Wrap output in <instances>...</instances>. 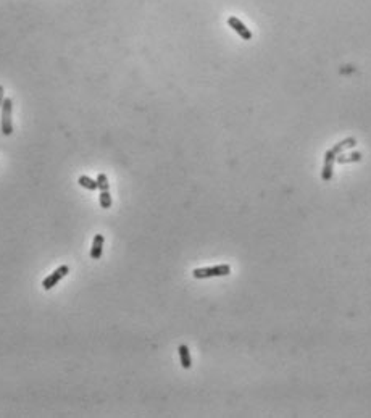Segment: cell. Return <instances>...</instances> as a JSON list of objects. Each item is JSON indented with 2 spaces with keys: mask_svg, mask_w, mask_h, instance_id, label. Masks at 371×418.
<instances>
[{
  "mask_svg": "<svg viewBox=\"0 0 371 418\" xmlns=\"http://www.w3.org/2000/svg\"><path fill=\"white\" fill-rule=\"evenodd\" d=\"M231 273L229 265H217L208 266V268H197L192 271V276L197 280H205V278H218V276H228Z\"/></svg>",
  "mask_w": 371,
  "mask_h": 418,
  "instance_id": "6da1fadb",
  "label": "cell"
},
{
  "mask_svg": "<svg viewBox=\"0 0 371 418\" xmlns=\"http://www.w3.org/2000/svg\"><path fill=\"white\" fill-rule=\"evenodd\" d=\"M12 108H13L12 99H5L3 104H2V134L3 136H10L13 132Z\"/></svg>",
  "mask_w": 371,
  "mask_h": 418,
  "instance_id": "7a4b0ae2",
  "label": "cell"
},
{
  "mask_svg": "<svg viewBox=\"0 0 371 418\" xmlns=\"http://www.w3.org/2000/svg\"><path fill=\"white\" fill-rule=\"evenodd\" d=\"M68 273H70V266H66V265L58 266V268L55 270L50 276H47L46 280L42 281V287L46 289V291H50V289L53 286H57V283L62 280V278H65L66 275H68Z\"/></svg>",
  "mask_w": 371,
  "mask_h": 418,
  "instance_id": "3957f363",
  "label": "cell"
},
{
  "mask_svg": "<svg viewBox=\"0 0 371 418\" xmlns=\"http://www.w3.org/2000/svg\"><path fill=\"white\" fill-rule=\"evenodd\" d=\"M334 163H336V154L333 150H326L324 154V163H323V171H321V178L324 183H329L334 173Z\"/></svg>",
  "mask_w": 371,
  "mask_h": 418,
  "instance_id": "277c9868",
  "label": "cell"
},
{
  "mask_svg": "<svg viewBox=\"0 0 371 418\" xmlns=\"http://www.w3.org/2000/svg\"><path fill=\"white\" fill-rule=\"evenodd\" d=\"M228 25H229V27H232V29H234L237 34H239V36L244 39V41H250V39H252L250 29H248V27L244 25L239 18H236V16H229V18H228Z\"/></svg>",
  "mask_w": 371,
  "mask_h": 418,
  "instance_id": "5b68a950",
  "label": "cell"
},
{
  "mask_svg": "<svg viewBox=\"0 0 371 418\" xmlns=\"http://www.w3.org/2000/svg\"><path fill=\"white\" fill-rule=\"evenodd\" d=\"M102 252H103V236L102 234H96V236H94L92 247H91V259L100 260Z\"/></svg>",
  "mask_w": 371,
  "mask_h": 418,
  "instance_id": "8992f818",
  "label": "cell"
},
{
  "mask_svg": "<svg viewBox=\"0 0 371 418\" xmlns=\"http://www.w3.org/2000/svg\"><path fill=\"white\" fill-rule=\"evenodd\" d=\"M178 354H179V360H181V365L182 368L189 370L192 366V359H191V352H189V347L184 344H181L178 347Z\"/></svg>",
  "mask_w": 371,
  "mask_h": 418,
  "instance_id": "52a82bcc",
  "label": "cell"
},
{
  "mask_svg": "<svg viewBox=\"0 0 371 418\" xmlns=\"http://www.w3.org/2000/svg\"><path fill=\"white\" fill-rule=\"evenodd\" d=\"M355 146H357V139H355V137H347V139H344V141H341L339 144H336V146L331 149V150H333V152L337 155L339 152H342V150L352 149V147H355Z\"/></svg>",
  "mask_w": 371,
  "mask_h": 418,
  "instance_id": "ba28073f",
  "label": "cell"
},
{
  "mask_svg": "<svg viewBox=\"0 0 371 418\" xmlns=\"http://www.w3.org/2000/svg\"><path fill=\"white\" fill-rule=\"evenodd\" d=\"M79 184H81L82 187H86L87 191H97V189H99L97 180L94 181V180H91L89 176H81V178H79Z\"/></svg>",
  "mask_w": 371,
  "mask_h": 418,
  "instance_id": "9c48e42d",
  "label": "cell"
},
{
  "mask_svg": "<svg viewBox=\"0 0 371 418\" xmlns=\"http://www.w3.org/2000/svg\"><path fill=\"white\" fill-rule=\"evenodd\" d=\"M100 207L102 209L112 207V194L108 191H100Z\"/></svg>",
  "mask_w": 371,
  "mask_h": 418,
  "instance_id": "30bf717a",
  "label": "cell"
},
{
  "mask_svg": "<svg viewBox=\"0 0 371 418\" xmlns=\"http://www.w3.org/2000/svg\"><path fill=\"white\" fill-rule=\"evenodd\" d=\"M360 160H362V154L360 152L348 155V157H337L336 158L337 163H352V161H360Z\"/></svg>",
  "mask_w": 371,
  "mask_h": 418,
  "instance_id": "8fae6325",
  "label": "cell"
},
{
  "mask_svg": "<svg viewBox=\"0 0 371 418\" xmlns=\"http://www.w3.org/2000/svg\"><path fill=\"white\" fill-rule=\"evenodd\" d=\"M97 184H99V191H108L110 183H108L107 175H103V173H100V175L97 176Z\"/></svg>",
  "mask_w": 371,
  "mask_h": 418,
  "instance_id": "7c38bea8",
  "label": "cell"
},
{
  "mask_svg": "<svg viewBox=\"0 0 371 418\" xmlns=\"http://www.w3.org/2000/svg\"><path fill=\"white\" fill-rule=\"evenodd\" d=\"M3 100H5V97H3V87L0 86V107H2V104H3Z\"/></svg>",
  "mask_w": 371,
  "mask_h": 418,
  "instance_id": "4fadbf2b",
  "label": "cell"
}]
</instances>
